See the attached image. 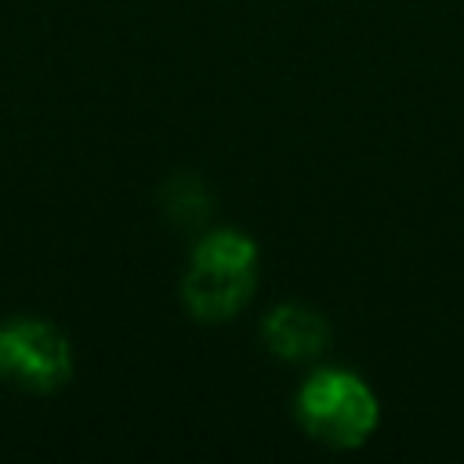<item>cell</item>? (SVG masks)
Returning a JSON list of instances; mask_svg holds the SVG:
<instances>
[{"mask_svg":"<svg viewBox=\"0 0 464 464\" xmlns=\"http://www.w3.org/2000/svg\"><path fill=\"white\" fill-rule=\"evenodd\" d=\"M0 377L25 392H54L72 377V348L65 334L44 319H14L0 326Z\"/></svg>","mask_w":464,"mask_h":464,"instance_id":"3957f363","label":"cell"},{"mask_svg":"<svg viewBox=\"0 0 464 464\" xmlns=\"http://www.w3.org/2000/svg\"><path fill=\"white\" fill-rule=\"evenodd\" d=\"M261 334H265V344L272 348V355L290 359V362L315 359L330 341L326 319L308 304H279V308H272L265 315V323H261Z\"/></svg>","mask_w":464,"mask_h":464,"instance_id":"277c9868","label":"cell"},{"mask_svg":"<svg viewBox=\"0 0 464 464\" xmlns=\"http://www.w3.org/2000/svg\"><path fill=\"white\" fill-rule=\"evenodd\" d=\"M254 283L257 243L243 232L221 228L196 243L188 276L181 283V297L199 323H225L250 301Z\"/></svg>","mask_w":464,"mask_h":464,"instance_id":"6da1fadb","label":"cell"},{"mask_svg":"<svg viewBox=\"0 0 464 464\" xmlns=\"http://www.w3.org/2000/svg\"><path fill=\"white\" fill-rule=\"evenodd\" d=\"M297 420L315 442L352 450L373 435L381 406L362 377L348 370H319L297 392Z\"/></svg>","mask_w":464,"mask_h":464,"instance_id":"7a4b0ae2","label":"cell"}]
</instances>
